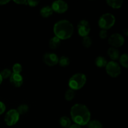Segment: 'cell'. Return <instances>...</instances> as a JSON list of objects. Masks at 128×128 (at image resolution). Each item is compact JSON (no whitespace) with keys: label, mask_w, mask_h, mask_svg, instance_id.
Returning <instances> with one entry per match:
<instances>
[{"label":"cell","mask_w":128,"mask_h":128,"mask_svg":"<svg viewBox=\"0 0 128 128\" xmlns=\"http://www.w3.org/2000/svg\"><path fill=\"white\" fill-rule=\"evenodd\" d=\"M71 119L76 124L85 126L91 119V112L88 108L82 104H76L71 109Z\"/></svg>","instance_id":"1"},{"label":"cell","mask_w":128,"mask_h":128,"mask_svg":"<svg viewBox=\"0 0 128 128\" xmlns=\"http://www.w3.org/2000/svg\"><path fill=\"white\" fill-rule=\"evenodd\" d=\"M54 33L60 40H67L72 36L74 27L68 20H62L58 21L54 25Z\"/></svg>","instance_id":"2"},{"label":"cell","mask_w":128,"mask_h":128,"mask_svg":"<svg viewBox=\"0 0 128 128\" xmlns=\"http://www.w3.org/2000/svg\"><path fill=\"white\" fill-rule=\"evenodd\" d=\"M86 82V76L82 73H76L69 80V86L72 90H79L82 88Z\"/></svg>","instance_id":"3"},{"label":"cell","mask_w":128,"mask_h":128,"mask_svg":"<svg viewBox=\"0 0 128 128\" xmlns=\"http://www.w3.org/2000/svg\"><path fill=\"white\" fill-rule=\"evenodd\" d=\"M116 22L114 16L111 13L103 14L100 18L98 21L99 26L102 30H107L112 28Z\"/></svg>","instance_id":"4"},{"label":"cell","mask_w":128,"mask_h":128,"mask_svg":"<svg viewBox=\"0 0 128 128\" xmlns=\"http://www.w3.org/2000/svg\"><path fill=\"white\" fill-rule=\"evenodd\" d=\"M106 71L108 74L112 78H116L120 76L121 69L120 64L115 61H110L106 66Z\"/></svg>","instance_id":"5"},{"label":"cell","mask_w":128,"mask_h":128,"mask_svg":"<svg viewBox=\"0 0 128 128\" xmlns=\"http://www.w3.org/2000/svg\"><path fill=\"white\" fill-rule=\"evenodd\" d=\"M19 119H20L19 113L16 110L12 109L10 110L6 113L4 117V121L7 126H12L17 123L18 121H19Z\"/></svg>","instance_id":"6"},{"label":"cell","mask_w":128,"mask_h":128,"mask_svg":"<svg viewBox=\"0 0 128 128\" xmlns=\"http://www.w3.org/2000/svg\"><path fill=\"white\" fill-rule=\"evenodd\" d=\"M108 43L112 48H119L122 46L124 43V38L119 33L112 34L109 37Z\"/></svg>","instance_id":"7"},{"label":"cell","mask_w":128,"mask_h":128,"mask_svg":"<svg viewBox=\"0 0 128 128\" xmlns=\"http://www.w3.org/2000/svg\"><path fill=\"white\" fill-rule=\"evenodd\" d=\"M91 30L90 23L86 20H83L80 21L78 24V34L82 37H86L88 36Z\"/></svg>","instance_id":"8"},{"label":"cell","mask_w":128,"mask_h":128,"mask_svg":"<svg viewBox=\"0 0 128 128\" xmlns=\"http://www.w3.org/2000/svg\"><path fill=\"white\" fill-rule=\"evenodd\" d=\"M52 11L58 13H64L68 9V4L62 0H56L54 1L51 6Z\"/></svg>","instance_id":"9"},{"label":"cell","mask_w":128,"mask_h":128,"mask_svg":"<svg viewBox=\"0 0 128 128\" xmlns=\"http://www.w3.org/2000/svg\"><path fill=\"white\" fill-rule=\"evenodd\" d=\"M59 58L55 53L48 52L44 54L43 62L49 66H53L58 63Z\"/></svg>","instance_id":"10"},{"label":"cell","mask_w":128,"mask_h":128,"mask_svg":"<svg viewBox=\"0 0 128 128\" xmlns=\"http://www.w3.org/2000/svg\"><path fill=\"white\" fill-rule=\"evenodd\" d=\"M10 82L16 88L21 86L23 83V78L20 74L12 73L10 78Z\"/></svg>","instance_id":"11"},{"label":"cell","mask_w":128,"mask_h":128,"mask_svg":"<svg viewBox=\"0 0 128 128\" xmlns=\"http://www.w3.org/2000/svg\"><path fill=\"white\" fill-rule=\"evenodd\" d=\"M108 54L111 60H113V61L118 60L120 57V51L115 48H110L108 50Z\"/></svg>","instance_id":"12"},{"label":"cell","mask_w":128,"mask_h":128,"mask_svg":"<svg viewBox=\"0 0 128 128\" xmlns=\"http://www.w3.org/2000/svg\"><path fill=\"white\" fill-rule=\"evenodd\" d=\"M53 11L51 6H44L40 10V14L43 18H48L52 15Z\"/></svg>","instance_id":"13"},{"label":"cell","mask_w":128,"mask_h":128,"mask_svg":"<svg viewBox=\"0 0 128 128\" xmlns=\"http://www.w3.org/2000/svg\"><path fill=\"white\" fill-rule=\"evenodd\" d=\"M61 44V40L57 38L56 36L51 38L49 42V46L51 49H56Z\"/></svg>","instance_id":"14"},{"label":"cell","mask_w":128,"mask_h":128,"mask_svg":"<svg viewBox=\"0 0 128 128\" xmlns=\"http://www.w3.org/2000/svg\"><path fill=\"white\" fill-rule=\"evenodd\" d=\"M123 1L122 0H107L106 3L111 6V8L114 9H118L122 6Z\"/></svg>","instance_id":"15"},{"label":"cell","mask_w":128,"mask_h":128,"mask_svg":"<svg viewBox=\"0 0 128 128\" xmlns=\"http://www.w3.org/2000/svg\"><path fill=\"white\" fill-rule=\"evenodd\" d=\"M60 125L62 128H69L71 125V121L70 119L67 116H62L59 120Z\"/></svg>","instance_id":"16"},{"label":"cell","mask_w":128,"mask_h":128,"mask_svg":"<svg viewBox=\"0 0 128 128\" xmlns=\"http://www.w3.org/2000/svg\"><path fill=\"white\" fill-rule=\"evenodd\" d=\"M107 63V60L103 56H98L95 60V64H96V66L99 68L106 67Z\"/></svg>","instance_id":"17"},{"label":"cell","mask_w":128,"mask_h":128,"mask_svg":"<svg viewBox=\"0 0 128 128\" xmlns=\"http://www.w3.org/2000/svg\"><path fill=\"white\" fill-rule=\"evenodd\" d=\"M58 62L61 67H66L70 65V59L65 56H62L59 58Z\"/></svg>","instance_id":"18"},{"label":"cell","mask_w":128,"mask_h":128,"mask_svg":"<svg viewBox=\"0 0 128 128\" xmlns=\"http://www.w3.org/2000/svg\"><path fill=\"white\" fill-rule=\"evenodd\" d=\"M88 128H102V124L100 121L98 120H92L90 121L88 123Z\"/></svg>","instance_id":"19"},{"label":"cell","mask_w":128,"mask_h":128,"mask_svg":"<svg viewBox=\"0 0 128 128\" xmlns=\"http://www.w3.org/2000/svg\"><path fill=\"white\" fill-rule=\"evenodd\" d=\"M75 96V92L74 90H71V89H69L65 92L64 97L66 101H71L74 99Z\"/></svg>","instance_id":"20"},{"label":"cell","mask_w":128,"mask_h":128,"mask_svg":"<svg viewBox=\"0 0 128 128\" xmlns=\"http://www.w3.org/2000/svg\"><path fill=\"white\" fill-rule=\"evenodd\" d=\"M128 56L126 53L123 54L121 55L120 57V61L121 64L122 65L123 67H124L125 68H128Z\"/></svg>","instance_id":"21"},{"label":"cell","mask_w":128,"mask_h":128,"mask_svg":"<svg viewBox=\"0 0 128 128\" xmlns=\"http://www.w3.org/2000/svg\"><path fill=\"white\" fill-rule=\"evenodd\" d=\"M29 110V107L27 104H21L18 107L16 111H18V112L19 113V114H24L26 113V112L28 111Z\"/></svg>","instance_id":"22"},{"label":"cell","mask_w":128,"mask_h":128,"mask_svg":"<svg viewBox=\"0 0 128 128\" xmlns=\"http://www.w3.org/2000/svg\"><path fill=\"white\" fill-rule=\"evenodd\" d=\"M82 43L84 47L90 48L92 44V40L88 36H86V37H84L83 39H82Z\"/></svg>","instance_id":"23"},{"label":"cell","mask_w":128,"mask_h":128,"mask_svg":"<svg viewBox=\"0 0 128 128\" xmlns=\"http://www.w3.org/2000/svg\"><path fill=\"white\" fill-rule=\"evenodd\" d=\"M0 74L2 79H7L8 78H10V76L12 74V72L10 69H4L0 72Z\"/></svg>","instance_id":"24"},{"label":"cell","mask_w":128,"mask_h":128,"mask_svg":"<svg viewBox=\"0 0 128 128\" xmlns=\"http://www.w3.org/2000/svg\"><path fill=\"white\" fill-rule=\"evenodd\" d=\"M22 66L20 63H15L12 66V71L14 74H20L22 71Z\"/></svg>","instance_id":"25"},{"label":"cell","mask_w":128,"mask_h":128,"mask_svg":"<svg viewBox=\"0 0 128 128\" xmlns=\"http://www.w3.org/2000/svg\"><path fill=\"white\" fill-rule=\"evenodd\" d=\"M40 3L38 1H32V0H28L26 1V5H29L31 7H35Z\"/></svg>","instance_id":"26"},{"label":"cell","mask_w":128,"mask_h":128,"mask_svg":"<svg viewBox=\"0 0 128 128\" xmlns=\"http://www.w3.org/2000/svg\"><path fill=\"white\" fill-rule=\"evenodd\" d=\"M99 36L101 38V39H105L108 37V31L107 30H101L100 31L99 33Z\"/></svg>","instance_id":"27"},{"label":"cell","mask_w":128,"mask_h":128,"mask_svg":"<svg viewBox=\"0 0 128 128\" xmlns=\"http://www.w3.org/2000/svg\"><path fill=\"white\" fill-rule=\"evenodd\" d=\"M6 110V106L2 102L0 101V115L3 114Z\"/></svg>","instance_id":"28"},{"label":"cell","mask_w":128,"mask_h":128,"mask_svg":"<svg viewBox=\"0 0 128 128\" xmlns=\"http://www.w3.org/2000/svg\"><path fill=\"white\" fill-rule=\"evenodd\" d=\"M14 2H16V3L18 4H26V0H15L14 1Z\"/></svg>","instance_id":"29"},{"label":"cell","mask_w":128,"mask_h":128,"mask_svg":"<svg viewBox=\"0 0 128 128\" xmlns=\"http://www.w3.org/2000/svg\"><path fill=\"white\" fill-rule=\"evenodd\" d=\"M10 2V0H0V6H1V5H5Z\"/></svg>","instance_id":"30"},{"label":"cell","mask_w":128,"mask_h":128,"mask_svg":"<svg viewBox=\"0 0 128 128\" xmlns=\"http://www.w3.org/2000/svg\"><path fill=\"white\" fill-rule=\"evenodd\" d=\"M69 128H81V127L79 125L76 124H72L70 126V127Z\"/></svg>","instance_id":"31"},{"label":"cell","mask_w":128,"mask_h":128,"mask_svg":"<svg viewBox=\"0 0 128 128\" xmlns=\"http://www.w3.org/2000/svg\"><path fill=\"white\" fill-rule=\"evenodd\" d=\"M122 32H123L124 35L127 36L128 34V29H124V30H123V31H122Z\"/></svg>","instance_id":"32"},{"label":"cell","mask_w":128,"mask_h":128,"mask_svg":"<svg viewBox=\"0 0 128 128\" xmlns=\"http://www.w3.org/2000/svg\"><path fill=\"white\" fill-rule=\"evenodd\" d=\"M2 77H1V74H0V84L2 83Z\"/></svg>","instance_id":"33"}]
</instances>
